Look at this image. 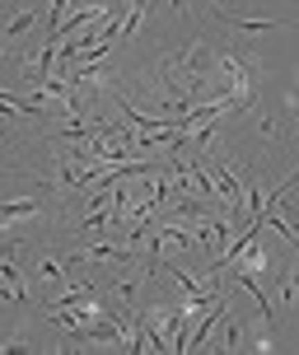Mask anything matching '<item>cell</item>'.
<instances>
[{
  "mask_svg": "<svg viewBox=\"0 0 299 355\" xmlns=\"http://www.w3.org/2000/svg\"><path fill=\"white\" fill-rule=\"evenodd\" d=\"M0 281H5V295H10V300H24V276H19V266H15V252L0 266Z\"/></svg>",
  "mask_w": 299,
  "mask_h": 355,
  "instance_id": "cell-3",
  "label": "cell"
},
{
  "mask_svg": "<svg viewBox=\"0 0 299 355\" xmlns=\"http://www.w3.org/2000/svg\"><path fill=\"white\" fill-rule=\"evenodd\" d=\"M61 276H66V266L56 262V257H42L37 262V281H61Z\"/></svg>",
  "mask_w": 299,
  "mask_h": 355,
  "instance_id": "cell-6",
  "label": "cell"
},
{
  "mask_svg": "<svg viewBox=\"0 0 299 355\" xmlns=\"http://www.w3.org/2000/svg\"><path fill=\"white\" fill-rule=\"evenodd\" d=\"M75 262H89V266H108V271H117V266H126L131 257H136V248H131V239H112V243H99V248H80L71 252Z\"/></svg>",
  "mask_w": 299,
  "mask_h": 355,
  "instance_id": "cell-1",
  "label": "cell"
},
{
  "mask_svg": "<svg viewBox=\"0 0 299 355\" xmlns=\"http://www.w3.org/2000/svg\"><path fill=\"white\" fill-rule=\"evenodd\" d=\"M295 304V266H285L281 285H276V309H290Z\"/></svg>",
  "mask_w": 299,
  "mask_h": 355,
  "instance_id": "cell-5",
  "label": "cell"
},
{
  "mask_svg": "<svg viewBox=\"0 0 299 355\" xmlns=\"http://www.w3.org/2000/svg\"><path fill=\"white\" fill-rule=\"evenodd\" d=\"M33 211H37V196H24V201H10V206L0 211V220L15 225V220H24V215H33Z\"/></svg>",
  "mask_w": 299,
  "mask_h": 355,
  "instance_id": "cell-4",
  "label": "cell"
},
{
  "mask_svg": "<svg viewBox=\"0 0 299 355\" xmlns=\"http://www.w3.org/2000/svg\"><path fill=\"white\" fill-rule=\"evenodd\" d=\"M220 75L229 80V89H225V98H229V107H248V98H253V80H248V71H244V61L234 52H225L220 61Z\"/></svg>",
  "mask_w": 299,
  "mask_h": 355,
  "instance_id": "cell-2",
  "label": "cell"
},
{
  "mask_svg": "<svg viewBox=\"0 0 299 355\" xmlns=\"http://www.w3.org/2000/svg\"><path fill=\"white\" fill-rule=\"evenodd\" d=\"M33 19H37V10H19V15L10 19V24H5V33H24V28H28Z\"/></svg>",
  "mask_w": 299,
  "mask_h": 355,
  "instance_id": "cell-7",
  "label": "cell"
}]
</instances>
